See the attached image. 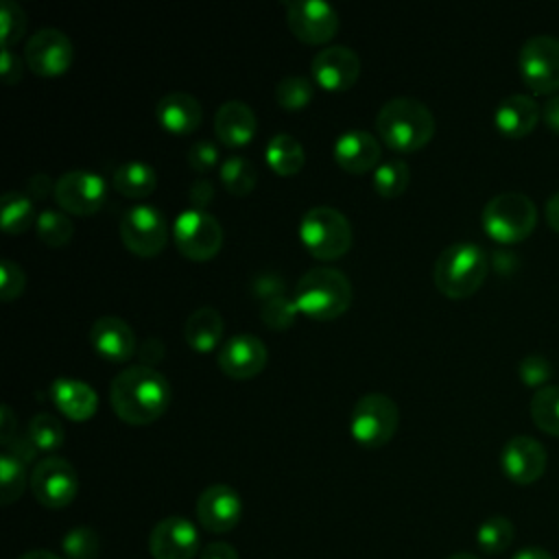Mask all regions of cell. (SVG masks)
Returning a JSON list of instances; mask_svg holds the SVG:
<instances>
[{
	"label": "cell",
	"mask_w": 559,
	"mask_h": 559,
	"mask_svg": "<svg viewBox=\"0 0 559 559\" xmlns=\"http://www.w3.org/2000/svg\"><path fill=\"white\" fill-rule=\"evenodd\" d=\"M258 131V118L245 100H225L214 114V133L227 146H245Z\"/></svg>",
	"instance_id": "603a6c76"
},
{
	"label": "cell",
	"mask_w": 559,
	"mask_h": 559,
	"mask_svg": "<svg viewBox=\"0 0 559 559\" xmlns=\"http://www.w3.org/2000/svg\"><path fill=\"white\" fill-rule=\"evenodd\" d=\"M155 118L164 129L173 133H190L201 124L203 107L192 94L173 90L157 100Z\"/></svg>",
	"instance_id": "d4e9b609"
},
{
	"label": "cell",
	"mask_w": 559,
	"mask_h": 559,
	"mask_svg": "<svg viewBox=\"0 0 559 559\" xmlns=\"http://www.w3.org/2000/svg\"><path fill=\"white\" fill-rule=\"evenodd\" d=\"M218 175H221V181L227 188V192H231L236 197H247L249 192H253V188L258 183V168L245 155L225 157L221 162Z\"/></svg>",
	"instance_id": "f546056e"
},
{
	"label": "cell",
	"mask_w": 559,
	"mask_h": 559,
	"mask_svg": "<svg viewBox=\"0 0 559 559\" xmlns=\"http://www.w3.org/2000/svg\"><path fill=\"white\" fill-rule=\"evenodd\" d=\"M188 197L192 201V207L205 210L207 203L214 199V183L207 177H197L188 190Z\"/></svg>",
	"instance_id": "bcb514c9"
},
{
	"label": "cell",
	"mask_w": 559,
	"mask_h": 559,
	"mask_svg": "<svg viewBox=\"0 0 559 559\" xmlns=\"http://www.w3.org/2000/svg\"><path fill=\"white\" fill-rule=\"evenodd\" d=\"M31 476H26V463L17 459L15 454L2 450L0 454V502L11 504L15 502L28 483Z\"/></svg>",
	"instance_id": "d590c367"
},
{
	"label": "cell",
	"mask_w": 559,
	"mask_h": 559,
	"mask_svg": "<svg viewBox=\"0 0 559 559\" xmlns=\"http://www.w3.org/2000/svg\"><path fill=\"white\" fill-rule=\"evenodd\" d=\"M485 234L502 245L520 242L537 225V207L535 201L518 190H507L493 194L480 214Z\"/></svg>",
	"instance_id": "5b68a950"
},
{
	"label": "cell",
	"mask_w": 559,
	"mask_h": 559,
	"mask_svg": "<svg viewBox=\"0 0 559 559\" xmlns=\"http://www.w3.org/2000/svg\"><path fill=\"white\" fill-rule=\"evenodd\" d=\"M312 94H314L312 81L301 74H288L280 79L275 85V100L286 111L304 109L312 100Z\"/></svg>",
	"instance_id": "8d00e7d4"
},
{
	"label": "cell",
	"mask_w": 559,
	"mask_h": 559,
	"mask_svg": "<svg viewBox=\"0 0 559 559\" xmlns=\"http://www.w3.org/2000/svg\"><path fill=\"white\" fill-rule=\"evenodd\" d=\"M72 57L74 48L70 37L55 26H44L35 31L24 46L26 66L39 76L63 74L72 66Z\"/></svg>",
	"instance_id": "4fadbf2b"
},
{
	"label": "cell",
	"mask_w": 559,
	"mask_h": 559,
	"mask_svg": "<svg viewBox=\"0 0 559 559\" xmlns=\"http://www.w3.org/2000/svg\"><path fill=\"white\" fill-rule=\"evenodd\" d=\"M61 548L68 559H96L100 550V537L90 526H76L63 535Z\"/></svg>",
	"instance_id": "74e56055"
},
{
	"label": "cell",
	"mask_w": 559,
	"mask_h": 559,
	"mask_svg": "<svg viewBox=\"0 0 559 559\" xmlns=\"http://www.w3.org/2000/svg\"><path fill=\"white\" fill-rule=\"evenodd\" d=\"M297 314V306L293 299H288L286 295L273 297L262 301L260 306V319L271 328V330H286Z\"/></svg>",
	"instance_id": "60d3db41"
},
{
	"label": "cell",
	"mask_w": 559,
	"mask_h": 559,
	"mask_svg": "<svg viewBox=\"0 0 559 559\" xmlns=\"http://www.w3.org/2000/svg\"><path fill=\"white\" fill-rule=\"evenodd\" d=\"M221 153H218V146L212 142V140H197L190 144L188 148V164L197 170V173H207L210 168L216 166Z\"/></svg>",
	"instance_id": "7bdbcfd3"
},
{
	"label": "cell",
	"mask_w": 559,
	"mask_h": 559,
	"mask_svg": "<svg viewBox=\"0 0 559 559\" xmlns=\"http://www.w3.org/2000/svg\"><path fill=\"white\" fill-rule=\"evenodd\" d=\"M37 221L35 201L26 192L7 190L0 205V223L7 234H22Z\"/></svg>",
	"instance_id": "f1b7e54d"
},
{
	"label": "cell",
	"mask_w": 559,
	"mask_h": 559,
	"mask_svg": "<svg viewBox=\"0 0 559 559\" xmlns=\"http://www.w3.org/2000/svg\"><path fill=\"white\" fill-rule=\"evenodd\" d=\"M15 428H17V421H15L13 411L9 408V404H2L0 406V441H2V445H7L15 437Z\"/></svg>",
	"instance_id": "f907efd6"
},
{
	"label": "cell",
	"mask_w": 559,
	"mask_h": 559,
	"mask_svg": "<svg viewBox=\"0 0 559 559\" xmlns=\"http://www.w3.org/2000/svg\"><path fill=\"white\" fill-rule=\"evenodd\" d=\"M168 378L146 365H131L120 369L109 384V402L114 413L131 424L146 426L159 419L170 404Z\"/></svg>",
	"instance_id": "6da1fadb"
},
{
	"label": "cell",
	"mask_w": 559,
	"mask_h": 559,
	"mask_svg": "<svg viewBox=\"0 0 559 559\" xmlns=\"http://www.w3.org/2000/svg\"><path fill=\"white\" fill-rule=\"evenodd\" d=\"M0 74H2L4 83H9V85H13L22 79V59L11 48H2Z\"/></svg>",
	"instance_id": "f6af8a7d"
},
{
	"label": "cell",
	"mask_w": 559,
	"mask_h": 559,
	"mask_svg": "<svg viewBox=\"0 0 559 559\" xmlns=\"http://www.w3.org/2000/svg\"><path fill=\"white\" fill-rule=\"evenodd\" d=\"M293 301L297 312L317 321H330L349 308L352 282L334 266H312L297 280Z\"/></svg>",
	"instance_id": "277c9868"
},
{
	"label": "cell",
	"mask_w": 559,
	"mask_h": 559,
	"mask_svg": "<svg viewBox=\"0 0 559 559\" xmlns=\"http://www.w3.org/2000/svg\"><path fill=\"white\" fill-rule=\"evenodd\" d=\"M542 122L559 133V94H552L542 105Z\"/></svg>",
	"instance_id": "681fc988"
},
{
	"label": "cell",
	"mask_w": 559,
	"mask_h": 559,
	"mask_svg": "<svg viewBox=\"0 0 559 559\" xmlns=\"http://www.w3.org/2000/svg\"><path fill=\"white\" fill-rule=\"evenodd\" d=\"M555 369H552V362L539 354V352H531L526 354L520 362H518V376L520 380L531 386V389H542L546 384H550V378H552Z\"/></svg>",
	"instance_id": "ab89813d"
},
{
	"label": "cell",
	"mask_w": 559,
	"mask_h": 559,
	"mask_svg": "<svg viewBox=\"0 0 559 559\" xmlns=\"http://www.w3.org/2000/svg\"><path fill=\"white\" fill-rule=\"evenodd\" d=\"M542 120V105L528 94H509L504 96L493 111V122L498 131L507 138L528 135Z\"/></svg>",
	"instance_id": "7402d4cb"
},
{
	"label": "cell",
	"mask_w": 559,
	"mask_h": 559,
	"mask_svg": "<svg viewBox=\"0 0 559 559\" xmlns=\"http://www.w3.org/2000/svg\"><path fill=\"white\" fill-rule=\"evenodd\" d=\"M266 345L260 336L249 332H236L231 334L221 347H218V367L225 376L236 380H247L258 376L266 365Z\"/></svg>",
	"instance_id": "ac0fdd59"
},
{
	"label": "cell",
	"mask_w": 559,
	"mask_h": 559,
	"mask_svg": "<svg viewBox=\"0 0 559 559\" xmlns=\"http://www.w3.org/2000/svg\"><path fill=\"white\" fill-rule=\"evenodd\" d=\"M157 186V173L151 164L140 159H129L120 164L114 173V188L131 199H142L151 194Z\"/></svg>",
	"instance_id": "83f0119b"
},
{
	"label": "cell",
	"mask_w": 559,
	"mask_h": 559,
	"mask_svg": "<svg viewBox=\"0 0 559 559\" xmlns=\"http://www.w3.org/2000/svg\"><path fill=\"white\" fill-rule=\"evenodd\" d=\"M400 424L397 404L384 393H365L356 400L349 415V432L362 448L389 443Z\"/></svg>",
	"instance_id": "52a82bcc"
},
{
	"label": "cell",
	"mask_w": 559,
	"mask_h": 559,
	"mask_svg": "<svg viewBox=\"0 0 559 559\" xmlns=\"http://www.w3.org/2000/svg\"><path fill=\"white\" fill-rule=\"evenodd\" d=\"M26 31V13L20 2L2 0L0 4V41L2 48H11Z\"/></svg>",
	"instance_id": "f35d334b"
},
{
	"label": "cell",
	"mask_w": 559,
	"mask_h": 559,
	"mask_svg": "<svg viewBox=\"0 0 559 559\" xmlns=\"http://www.w3.org/2000/svg\"><path fill=\"white\" fill-rule=\"evenodd\" d=\"M518 68L533 94H559V37L539 33L524 39L518 52Z\"/></svg>",
	"instance_id": "ba28073f"
},
{
	"label": "cell",
	"mask_w": 559,
	"mask_h": 559,
	"mask_svg": "<svg viewBox=\"0 0 559 559\" xmlns=\"http://www.w3.org/2000/svg\"><path fill=\"white\" fill-rule=\"evenodd\" d=\"M55 201L68 214H96L107 201V183L94 170H66L55 181Z\"/></svg>",
	"instance_id": "7c38bea8"
},
{
	"label": "cell",
	"mask_w": 559,
	"mask_h": 559,
	"mask_svg": "<svg viewBox=\"0 0 559 559\" xmlns=\"http://www.w3.org/2000/svg\"><path fill=\"white\" fill-rule=\"evenodd\" d=\"M120 238L135 255H157L168 242L166 216L155 205L135 203L127 207L120 218Z\"/></svg>",
	"instance_id": "30bf717a"
},
{
	"label": "cell",
	"mask_w": 559,
	"mask_h": 559,
	"mask_svg": "<svg viewBox=\"0 0 559 559\" xmlns=\"http://www.w3.org/2000/svg\"><path fill=\"white\" fill-rule=\"evenodd\" d=\"M197 518L205 531L227 533L242 518V500L229 485H210L197 498Z\"/></svg>",
	"instance_id": "d6986e66"
},
{
	"label": "cell",
	"mask_w": 559,
	"mask_h": 559,
	"mask_svg": "<svg viewBox=\"0 0 559 559\" xmlns=\"http://www.w3.org/2000/svg\"><path fill=\"white\" fill-rule=\"evenodd\" d=\"M411 181V168L404 159H384L373 170V190L384 199L400 197Z\"/></svg>",
	"instance_id": "1f68e13d"
},
{
	"label": "cell",
	"mask_w": 559,
	"mask_h": 559,
	"mask_svg": "<svg viewBox=\"0 0 559 559\" xmlns=\"http://www.w3.org/2000/svg\"><path fill=\"white\" fill-rule=\"evenodd\" d=\"M17 559H61V557H59V555H55V552H50V550L39 548V550H28V552L20 555Z\"/></svg>",
	"instance_id": "11a10c76"
},
{
	"label": "cell",
	"mask_w": 559,
	"mask_h": 559,
	"mask_svg": "<svg viewBox=\"0 0 559 559\" xmlns=\"http://www.w3.org/2000/svg\"><path fill=\"white\" fill-rule=\"evenodd\" d=\"M251 290L255 297L266 301V299L284 295V280L275 273H262L251 282Z\"/></svg>",
	"instance_id": "ee69618b"
},
{
	"label": "cell",
	"mask_w": 559,
	"mask_h": 559,
	"mask_svg": "<svg viewBox=\"0 0 559 559\" xmlns=\"http://www.w3.org/2000/svg\"><path fill=\"white\" fill-rule=\"evenodd\" d=\"M546 448L528 435L509 437L500 450V467L504 476L515 485H531L539 480L546 472Z\"/></svg>",
	"instance_id": "9a60e30c"
},
{
	"label": "cell",
	"mask_w": 559,
	"mask_h": 559,
	"mask_svg": "<svg viewBox=\"0 0 559 559\" xmlns=\"http://www.w3.org/2000/svg\"><path fill=\"white\" fill-rule=\"evenodd\" d=\"M223 332H225L223 317L212 306H201V308L192 310L183 325L186 343L199 354H207V352L216 349L223 341Z\"/></svg>",
	"instance_id": "484cf974"
},
{
	"label": "cell",
	"mask_w": 559,
	"mask_h": 559,
	"mask_svg": "<svg viewBox=\"0 0 559 559\" xmlns=\"http://www.w3.org/2000/svg\"><path fill=\"white\" fill-rule=\"evenodd\" d=\"M50 397L72 421H87L98 408V393L94 386L76 378H55L50 382Z\"/></svg>",
	"instance_id": "cb8c5ba5"
},
{
	"label": "cell",
	"mask_w": 559,
	"mask_h": 559,
	"mask_svg": "<svg viewBox=\"0 0 559 559\" xmlns=\"http://www.w3.org/2000/svg\"><path fill=\"white\" fill-rule=\"evenodd\" d=\"M90 343L98 356L111 362H124L138 349L131 325L116 314H103L92 323Z\"/></svg>",
	"instance_id": "44dd1931"
},
{
	"label": "cell",
	"mask_w": 559,
	"mask_h": 559,
	"mask_svg": "<svg viewBox=\"0 0 559 559\" xmlns=\"http://www.w3.org/2000/svg\"><path fill=\"white\" fill-rule=\"evenodd\" d=\"M201 559H238V552L231 544L212 542L201 550Z\"/></svg>",
	"instance_id": "816d5d0a"
},
{
	"label": "cell",
	"mask_w": 559,
	"mask_h": 559,
	"mask_svg": "<svg viewBox=\"0 0 559 559\" xmlns=\"http://www.w3.org/2000/svg\"><path fill=\"white\" fill-rule=\"evenodd\" d=\"M50 192L55 194V183H52V179H50L46 173H35V175H31V179L26 181V194H28L33 201H41V199H46Z\"/></svg>",
	"instance_id": "7dc6e473"
},
{
	"label": "cell",
	"mask_w": 559,
	"mask_h": 559,
	"mask_svg": "<svg viewBox=\"0 0 559 559\" xmlns=\"http://www.w3.org/2000/svg\"><path fill=\"white\" fill-rule=\"evenodd\" d=\"M148 550L153 559H194L201 550L199 531L188 518L168 515L153 526Z\"/></svg>",
	"instance_id": "2e32d148"
},
{
	"label": "cell",
	"mask_w": 559,
	"mask_h": 559,
	"mask_svg": "<svg viewBox=\"0 0 559 559\" xmlns=\"http://www.w3.org/2000/svg\"><path fill=\"white\" fill-rule=\"evenodd\" d=\"M286 22L290 33L304 44H325L338 31V13L325 0L286 2Z\"/></svg>",
	"instance_id": "5bb4252c"
},
{
	"label": "cell",
	"mask_w": 559,
	"mask_h": 559,
	"mask_svg": "<svg viewBox=\"0 0 559 559\" xmlns=\"http://www.w3.org/2000/svg\"><path fill=\"white\" fill-rule=\"evenodd\" d=\"M376 129L389 148L408 153L426 146L432 140L437 122L432 111L421 100L395 96L378 109Z\"/></svg>",
	"instance_id": "7a4b0ae2"
},
{
	"label": "cell",
	"mask_w": 559,
	"mask_h": 559,
	"mask_svg": "<svg viewBox=\"0 0 559 559\" xmlns=\"http://www.w3.org/2000/svg\"><path fill=\"white\" fill-rule=\"evenodd\" d=\"M164 358V343L155 336L146 338L142 345H140V365H146V367H155L159 360Z\"/></svg>",
	"instance_id": "c3c4849f"
},
{
	"label": "cell",
	"mask_w": 559,
	"mask_h": 559,
	"mask_svg": "<svg viewBox=\"0 0 559 559\" xmlns=\"http://www.w3.org/2000/svg\"><path fill=\"white\" fill-rule=\"evenodd\" d=\"M489 271L487 253L472 240L448 245L435 260L432 282L437 290L450 299H465L474 295Z\"/></svg>",
	"instance_id": "3957f363"
},
{
	"label": "cell",
	"mask_w": 559,
	"mask_h": 559,
	"mask_svg": "<svg viewBox=\"0 0 559 559\" xmlns=\"http://www.w3.org/2000/svg\"><path fill=\"white\" fill-rule=\"evenodd\" d=\"M299 240L317 260H336L352 247V225L332 205H314L301 214Z\"/></svg>",
	"instance_id": "8992f818"
},
{
	"label": "cell",
	"mask_w": 559,
	"mask_h": 559,
	"mask_svg": "<svg viewBox=\"0 0 559 559\" xmlns=\"http://www.w3.org/2000/svg\"><path fill=\"white\" fill-rule=\"evenodd\" d=\"M332 155L343 170L352 175H362L371 168L376 170V166L380 164L382 146L373 133L365 129H349L334 140Z\"/></svg>",
	"instance_id": "ffe728a7"
},
{
	"label": "cell",
	"mask_w": 559,
	"mask_h": 559,
	"mask_svg": "<svg viewBox=\"0 0 559 559\" xmlns=\"http://www.w3.org/2000/svg\"><path fill=\"white\" fill-rule=\"evenodd\" d=\"M511 559H555V557L539 546H526V548L518 550Z\"/></svg>",
	"instance_id": "db71d44e"
},
{
	"label": "cell",
	"mask_w": 559,
	"mask_h": 559,
	"mask_svg": "<svg viewBox=\"0 0 559 559\" xmlns=\"http://www.w3.org/2000/svg\"><path fill=\"white\" fill-rule=\"evenodd\" d=\"M515 537V526L504 515H491L487 518L476 533V544L487 555H500L504 552Z\"/></svg>",
	"instance_id": "836d02e7"
},
{
	"label": "cell",
	"mask_w": 559,
	"mask_h": 559,
	"mask_svg": "<svg viewBox=\"0 0 559 559\" xmlns=\"http://www.w3.org/2000/svg\"><path fill=\"white\" fill-rule=\"evenodd\" d=\"M445 559H478V557L472 555V552H454V555H450Z\"/></svg>",
	"instance_id": "9f6ffc18"
},
{
	"label": "cell",
	"mask_w": 559,
	"mask_h": 559,
	"mask_svg": "<svg viewBox=\"0 0 559 559\" xmlns=\"http://www.w3.org/2000/svg\"><path fill=\"white\" fill-rule=\"evenodd\" d=\"M35 229H37V236L48 247H63L74 236V225H72L70 214L63 210H52V207H44L37 214Z\"/></svg>",
	"instance_id": "d6a6232c"
},
{
	"label": "cell",
	"mask_w": 559,
	"mask_h": 559,
	"mask_svg": "<svg viewBox=\"0 0 559 559\" xmlns=\"http://www.w3.org/2000/svg\"><path fill=\"white\" fill-rule=\"evenodd\" d=\"M173 236L177 249L194 262L214 258L223 245V227L216 216L192 205L177 214L173 223Z\"/></svg>",
	"instance_id": "9c48e42d"
},
{
	"label": "cell",
	"mask_w": 559,
	"mask_h": 559,
	"mask_svg": "<svg viewBox=\"0 0 559 559\" xmlns=\"http://www.w3.org/2000/svg\"><path fill=\"white\" fill-rule=\"evenodd\" d=\"M26 437L39 452H55L63 445L66 430L52 413H37L28 421Z\"/></svg>",
	"instance_id": "e575fe53"
},
{
	"label": "cell",
	"mask_w": 559,
	"mask_h": 559,
	"mask_svg": "<svg viewBox=\"0 0 559 559\" xmlns=\"http://www.w3.org/2000/svg\"><path fill=\"white\" fill-rule=\"evenodd\" d=\"M26 286V275L22 266L9 258L0 262V297L2 301H13L22 295Z\"/></svg>",
	"instance_id": "b9f144b4"
},
{
	"label": "cell",
	"mask_w": 559,
	"mask_h": 559,
	"mask_svg": "<svg viewBox=\"0 0 559 559\" xmlns=\"http://www.w3.org/2000/svg\"><path fill=\"white\" fill-rule=\"evenodd\" d=\"M310 70L319 87L328 92H345L356 83L360 74V59L354 48L332 44L312 57Z\"/></svg>",
	"instance_id": "e0dca14e"
},
{
	"label": "cell",
	"mask_w": 559,
	"mask_h": 559,
	"mask_svg": "<svg viewBox=\"0 0 559 559\" xmlns=\"http://www.w3.org/2000/svg\"><path fill=\"white\" fill-rule=\"evenodd\" d=\"M544 216H546V223L559 234V190H555V192L546 199Z\"/></svg>",
	"instance_id": "f5cc1de1"
},
{
	"label": "cell",
	"mask_w": 559,
	"mask_h": 559,
	"mask_svg": "<svg viewBox=\"0 0 559 559\" xmlns=\"http://www.w3.org/2000/svg\"><path fill=\"white\" fill-rule=\"evenodd\" d=\"M264 157H266V164L271 166V170L277 173L280 177L297 175L306 162L301 142L290 133L271 135L264 146Z\"/></svg>",
	"instance_id": "4316f807"
},
{
	"label": "cell",
	"mask_w": 559,
	"mask_h": 559,
	"mask_svg": "<svg viewBox=\"0 0 559 559\" xmlns=\"http://www.w3.org/2000/svg\"><path fill=\"white\" fill-rule=\"evenodd\" d=\"M28 485L35 500L41 507L63 509L74 500L79 489V478L70 461L61 456H44L41 461L35 463Z\"/></svg>",
	"instance_id": "8fae6325"
},
{
	"label": "cell",
	"mask_w": 559,
	"mask_h": 559,
	"mask_svg": "<svg viewBox=\"0 0 559 559\" xmlns=\"http://www.w3.org/2000/svg\"><path fill=\"white\" fill-rule=\"evenodd\" d=\"M533 424L550 435V437H559V384H546L542 389H537L531 397L528 404Z\"/></svg>",
	"instance_id": "4dcf8cb0"
}]
</instances>
